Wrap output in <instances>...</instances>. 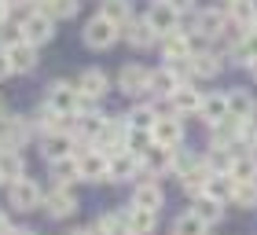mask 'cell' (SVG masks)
<instances>
[{"label": "cell", "mask_w": 257, "mask_h": 235, "mask_svg": "<svg viewBox=\"0 0 257 235\" xmlns=\"http://www.w3.org/2000/svg\"><path fill=\"white\" fill-rule=\"evenodd\" d=\"M158 48H162V63H188L195 52V37L188 30H173L158 41Z\"/></svg>", "instance_id": "obj_9"}, {"label": "cell", "mask_w": 257, "mask_h": 235, "mask_svg": "<svg viewBox=\"0 0 257 235\" xmlns=\"http://www.w3.org/2000/svg\"><path fill=\"white\" fill-rule=\"evenodd\" d=\"M8 74H11V63H8V52L0 48V81H4Z\"/></svg>", "instance_id": "obj_38"}, {"label": "cell", "mask_w": 257, "mask_h": 235, "mask_svg": "<svg viewBox=\"0 0 257 235\" xmlns=\"http://www.w3.org/2000/svg\"><path fill=\"white\" fill-rule=\"evenodd\" d=\"M8 198H11V206H15V209H22V213H30V209H37V206L44 202L41 184L30 180V176H22V180L8 184Z\"/></svg>", "instance_id": "obj_12"}, {"label": "cell", "mask_w": 257, "mask_h": 235, "mask_svg": "<svg viewBox=\"0 0 257 235\" xmlns=\"http://www.w3.org/2000/svg\"><path fill=\"white\" fill-rule=\"evenodd\" d=\"M11 231H15V228H11V220H8L4 213H0V235H11Z\"/></svg>", "instance_id": "obj_39"}, {"label": "cell", "mask_w": 257, "mask_h": 235, "mask_svg": "<svg viewBox=\"0 0 257 235\" xmlns=\"http://www.w3.org/2000/svg\"><path fill=\"white\" fill-rule=\"evenodd\" d=\"M77 92H81V99H85V103H99L110 92V74H107V70H99V66L81 70V74H77Z\"/></svg>", "instance_id": "obj_10"}, {"label": "cell", "mask_w": 257, "mask_h": 235, "mask_svg": "<svg viewBox=\"0 0 257 235\" xmlns=\"http://www.w3.org/2000/svg\"><path fill=\"white\" fill-rule=\"evenodd\" d=\"M44 213L55 217V220H66V217H74L77 213V195H74V187L70 184H55L48 195H44Z\"/></svg>", "instance_id": "obj_7"}, {"label": "cell", "mask_w": 257, "mask_h": 235, "mask_svg": "<svg viewBox=\"0 0 257 235\" xmlns=\"http://www.w3.org/2000/svg\"><path fill=\"white\" fill-rule=\"evenodd\" d=\"M253 30H257V22H253Z\"/></svg>", "instance_id": "obj_47"}, {"label": "cell", "mask_w": 257, "mask_h": 235, "mask_svg": "<svg viewBox=\"0 0 257 235\" xmlns=\"http://www.w3.org/2000/svg\"><path fill=\"white\" fill-rule=\"evenodd\" d=\"M8 11H11V8L4 4V0H0V26H4V22H8Z\"/></svg>", "instance_id": "obj_41"}, {"label": "cell", "mask_w": 257, "mask_h": 235, "mask_svg": "<svg viewBox=\"0 0 257 235\" xmlns=\"http://www.w3.org/2000/svg\"><path fill=\"white\" fill-rule=\"evenodd\" d=\"M198 118L213 129V125H220L224 118H231V110H228V92H206V99H202V110H198Z\"/></svg>", "instance_id": "obj_21"}, {"label": "cell", "mask_w": 257, "mask_h": 235, "mask_svg": "<svg viewBox=\"0 0 257 235\" xmlns=\"http://www.w3.org/2000/svg\"><path fill=\"white\" fill-rule=\"evenodd\" d=\"M8 118H11V114H8V103H4V96H0V125H4Z\"/></svg>", "instance_id": "obj_40"}, {"label": "cell", "mask_w": 257, "mask_h": 235, "mask_svg": "<svg viewBox=\"0 0 257 235\" xmlns=\"http://www.w3.org/2000/svg\"><path fill=\"white\" fill-rule=\"evenodd\" d=\"M37 8L44 11V15H52L55 22H63V19H74L81 11V0H41Z\"/></svg>", "instance_id": "obj_32"}, {"label": "cell", "mask_w": 257, "mask_h": 235, "mask_svg": "<svg viewBox=\"0 0 257 235\" xmlns=\"http://www.w3.org/2000/svg\"><path fill=\"white\" fill-rule=\"evenodd\" d=\"M151 136H155V144H162V147L180 151V144H184V122H180V114H173V110L169 114H158Z\"/></svg>", "instance_id": "obj_13"}, {"label": "cell", "mask_w": 257, "mask_h": 235, "mask_svg": "<svg viewBox=\"0 0 257 235\" xmlns=\"http://www.w3.org/2000/svg\"><path fill=\"white\" fill-rule=\"evenodd\" d=\"M99 15H107L110 22H118V26H125V22H133V0H99Z\"/></svg>", "instance_id": "obj_31"}, {"label": "cell", "mask_w": 257, "mask_h": 235, "mask_svg": "<svg viewBox=\"0 0 257 235\" xmlns=\"http://www.w3.org/2000/svg\"><path fill=\"white\" fill-rule=\"evenodd\" d=\"M8 52V63H11V74H30V70H37V48H33L30 41H19L11 44Z\"/></svg>", "instance_id": "obj_22"}, {"label": "cell", "mask_w": 257, "mask_h": 235, "mask_svg": "<svg viewBox=\"0 0 257 235\" xmlns=\"http://www.w3.org/2000/svg\"><path fill=\"white\" fill-rule=\"evenodd\" d=\"M44 107H52L63 118H77L81 107H85V99L77 92V81H52L48 92H44Z\"/></svg>", "instance_id": "obj_3"}, {"label": "cell", "mask_w": 257, "mask_h": 235, "mask_svg": "<svg viewBox=\"0 0 257 235\" xmlns=\"http://www.w3.org/2000/svg\"><path fill=\"white\" fill-rule=\"evenodd\" d=\"M191 213L202 217L206 224H217V220H224V202H217V198H209V195H195Z\"/></svg>", "instance_id": "obj_30"}, {"label": "cell", "mask_w": 257, "mask_h": 235, "mask_svg": "<svg viewBox=\"0 0 257 235\" xmlns=\"http://www.w3.org/2000/svg\"><path fill=\"white\" fill-rule=\"evenodd\" d=\"M125 220H128V231H133V235H151L158 228V213H155V209H144V206H128Z\"/></svg>", "instance_id": "obj_25"}, {"label": "cell", "mask_w": 257, "mask_h": 235, "mask_svg": "<svg viewBox=\"0 0 257 235\" xmlns=\"http://www.w3.org/2000/svg\"><path fill=\"white\" fill-rule=\"evenodd\" d=\"M107 166H110V158L103 155V151L88 147L85 155H77V180H88V184L107 180Z\"/></svg>", "instance_id": "obj_15"}, {"label": "cell", "mask_w": 257, "mask_h": 235, "mask_svg": "<svg viewBox=\"0 0 257 235\" xmlns=\"http://www.w3.org/2000/svg\"><path fill=\"white\" fill-rule=\"evenodd\" d=\"M19 26H22V37H26L33 48H41V44H48V41L55 37V19H52V15H44L41 8L26 11Z\"/></svg>", "instance_id": "obj_4"}, {"label": "cell", "mask_w": 257, "mask_h": 235, "mask_svg": "<svg viewBox=\"0 0 257 235\" xmlns=\"http://www.w3.org/2000/svg\"><path fill=\"white\" fill-rule=\"evenodd\" d=\"M22 176H26V162H22L19 147H4L0 151V180L15 184V180H22Z\"/></svg>", "instance_id": "obj_23"}, {"label": "cell", "mask_w": 257, "mask_h": 235, "mask_svg": "<svg viewBox=\"0 0 257 235\" xmlns=\"http://www.w3.org/2000/svg\"><path fill=\"white\" fill-rule=\"evenodd\" d=\"M202 99H206V92L198 88L195 81H184V85L173 92L166 103H169V110H173V114H180V118H191V114L198 118V110H202Z\"/></svg>", "instance_id": "obj_8"}, {"label": "cell", "mask_w": 257, "mask_h": 235, "mask_svg": "<svg viewBox=\"0 0 257 235\" xmlns=\"http://www.w3.org/2000/svg\"><path fill=\"white\" fill-rule=\"evenodd\" d=\"M96 235H133V231H128L125 213H103L96 220Z\"/></svg>", "instance_id": "obj_34"}, {"label": "cell", "mask_w": 257, "mask_h": 235, "mask_svg": "<svg viewBox=\"0 0 257 235\" xmlns=\"http://www.w3.org/2000/svg\"><path fill=\"white\" fill-rule=\"evenodd\" d=\"M144 19H147V26L155 30V33H158V41H162L166 33L180 30V19H184V15L169 4V0H155V4L147 8V15H144Z\"/></svg>", "instance_id": "obj_11"}, {"label": "cell", "mask_w": 257, "mask_h": 235, "mask_svg": "<svg viewBox=\"0 0 257 235\" xmlns=\"http://www.w3.org/2000/svg\"><path fill=\"white\" fill-rule=\"evenodd\" d=\"M235 66H250L253 59H257V30H242L235 41L228 44V52H224Z\"/></svg>", "instance_id": "obj_19"}, {"label": "cell", "mask_w": 257, "mask_h": 235, "mask_svg": "<svg viewBox=\"0 0 257 235\" xmlns=\"http://www.w3.org/2000/svg\"><path fill=\"white\" fill-rule=\"evenodd\" d=\"M188 33L195 41H220L228 33V11H220V8H195Z\"/></svg>", "instance_id": "obj_2"}, {"label": "cell", "mask_w": 257, "mask_h": 235, "mask_svg": "<svg viewBox=\"0 0 257 235\" xmlns=\"http://www.w3.org/2000/svg\"><path fill=\"white\" fill-rule=\"evenodd\" d=\"M228 22H231V26H242V30H253L257 0H231V4H228Z\"/></svg>", "instance_id": "obj_27"}, {"label": "cell", "mask_w": 257, "mask_h": 235, "mask_svg": "<svg viewBox=\"0 0 257 235\" xmlns=\"http://www.w3.org/2000/svg\"><path fill=\"white\" fill-rule=\"evenodd\" d=\"M228 110H231V118H239V122L257 118V96H253V88H246V85L228 88Z\"/></svg>", "instance_id": "obj_18"}, {"label": "cell", "mask_w": 257, "mask_h": 235, "mask_svg": "<svg viewBox=\"0 0 257 235\" xmlns=\"http://www.w3.org/2000/svg\"><path fill=\"white\" fill-rule=\"evenodd\" d=\"M220 4H224V8H228V4H231V0H217V8H220Z\"/></svg>", "instance_id": "obj_45"}, {"label": "cell", "mask_w": 257, "mask_h": 235, "mask_svg": "<svg viewBox=\"0 0 257 235\" xmlns=\"http://www.w3.org/2000/svg\"><path fill=\"white\" fill-rule=\"evenodd\" d=\"M0 140H4V147H22L30 140V122L26 118H8L0 125Z\"/></svg>", "instance_id": "obj_28"}, {"label": "cell", "mask_w": 257, "mask_h": 235, "mask_svg": "<svg viewBox=\"0 0 257 235\" xmlns=\"http://www.w3.org/2000/svg\"><path fill=\"white\" fill-rule=\"evenodd\" d=\"M246 70H250V77H253V81H257V59H253V63H250V66H246Z\"/></svg>", "instance_id": "obj_44"}, {"label": "cell", "mask_w": 257, "mask_h": 235, "mask_svg": "<svg viewBox=\"0 0 257 235\" xmlns=\"http://www.w3.org/2000/svg\"><path fill=\"white\" fill-rule=\"evenodd\" d=\"M11 235H37V231H30V228H15Z\"/></svg>", "instance_id": "obj_43"}, {"label": "cell", "mask_w": 257, "mask_h": 235, "mask_svg": "<svg viewBox=\"0 0 257 235\" xmlns=\"http://www.w3.org/2000/svg\"><path fill=\"white\" fill-rule=\"evenodd\" d=\"M158 122V110L151 107V103H136L133 110L125 114V125H128V133H151Z\"/></svg>", "instance_id": "obj_26"}, {"label": "cell", "mask_w": 257, "mask_h": 235, "mask_svg": "<svg viewBox=\"0 0 257 235\" xmlns=\"http://www.w3.org/2000/svg\"><path fill=\"white\" fill-rule=\"evenodd\" d=\"M133 176H140V158L133 155V151H121V155H110V166H107V180H114V184H125V180H133Z\"/></svg>", "instance_id": "obj_20"}, {"label": "cell", "mask_w": 257, "mask_h": 235, "mask_svg": "<svg viewBox=\"0 0 257 235\" xmlns=\"http://www.w3.org/2000/svg\"><path fill=\"white\" fill-rule=\"evenodd\" d=\"M224 52H217V48H195L191 59H188V66H191V81H213L220 70H224Z\"/></svg>", "instance_id": "obj_6"}, {"label": "cell", "mask_w": 257, "mask_h": 235, "mask_svg": "<svg viewBox=\"0 0 257 235\" xmlns=\"http://www.w3.org/2000/svg\"><path fill=\"white\" fill-rule=\"evenodd\" d=\"M231 202L239 209H257V180L250 184H235V191H231Z\"/></svg>", "instance_id": "obj_35"}, {"label": "cell", "mask_w": 257, "mask_h": 235, "mask_svg": "<svg viewBox=\"0 0 257 235\" xmlns=\"http://www.w3.org/2000/svg\"><path fill=\"white\" fill-rule=\"evenodd\" d=\"M231 191H235V180L228 173H209V180L202 187V195L217 198V202H231Z\"/></svg>", "instance_id": "obj_29"}, {"label": "cell", "mask_w": 257, "mask_h": 235, "mask_svg": "<svg viewBox=\"0 0 257 235\" xmlns=\"http://www.w3.org/2000/svg\"><path fill=\"white\" fill-rule=\"evenodd\" d=\"M121 37L128 41V48H136V52H151V48L158 44V33L147 26V19L125 22V26H121Z\"/></svg>", "instance_id": "obj_17"}, {"label": "cell", "mask_w": 257, "mask_h": 235, "mask_svg": "<svg viewBox=\"0 0 257 235\" xmlns=\"http://www.w3.org/2000/svg\"><path fill=\"white\" fill-rule=\"evenodd\" d=\"M162 202H166V191H162V184L155 180V176H140V180L133 184V202L128 206H144V209H162Z\"/></svg>", "instance_id": "obj_16"}, {"label": "cell", "mask_w": 257, "mask_h": 235, "mask_svg": "<svg viewBox=\"0 0 257 235\" xmlns=\"http://www.w3.org/2000/svg\"><path fill=\"white\" fill-rule=\"evenodd\" d=\"M228 176L235 184H250L257 180V155H250V151H242V155H231L228 162Z\"/></svg>", "instance_id": "obj_24"}, {"label": "cell", "mask_w": 257, "mask_h": 235, "mask_svg": "<svg viewBox=\"0 0 257 235\" xmlns=\"http://www.w3.org/2000/svg\"><path fill=\"white\" fill-rule=\"evenodd\" d=\"M206 231H209V224H206L202 217H195L191 209L173 220V235H206Z\"/></svg>", "instance_id": "obj_33"}, {"label": "cell", "mask_w": 257, "mask_h": 235, "mask_svg": "<svg viewBox=\"0 0 257 235\" xmlns=\"http://www.w3.org/2000/svg\"><path fill=\"white\" fill-rule=\"evenodd\" d=\"M177 166V151L155 144L147 155H140V176H158V173H173Z\"/></svg>", "instance_id": "obj_14"}, {"label": "cell", "mask_w": 257, "mask_h": 235, "mask_svg": "<svg viewBox=\"0 0 257 235\" xmlns=\"http://www.w3.org/2000/svg\"><path fill=\"white\" fill-rule=\"evenodd\" d=\"M48 166H52L55 184H70V180H77V158H59V162H48Z\"/></svg>", "instance_id": "obj_36"}, {"label": "cell", "mask_w": 257, "mask_h": 235, "mask_svg": "<svg viewBox=\"0 0 257 235\" xmlns=\"http://www.w3.org/2000/svg\"><path fill=\"white\" fill-rule=\"evenodd\" d=\"M169 4H173V8H177V11H180V15H191V11L198 8V4H195V0H169Z\"/></svg>", "instance_id": "obj_37"}, {"label": "cell", "mask_w": 257, "mask_h": 235, "mask_svg": "<svg viewBox=\"0 0 257 235\" xmlns=\"http://www.w3.org/2000/svg\"><path fill=\"white\" fill-rule=\"evenodd\" d=\"M4 4H8V8H26L30 0H4Z\"/></svg>", "instance_id": "obj_42"}, {"label": "cell", "mask_w": 257, "mask_h": 235, "mask_svg": "<svg viewBox=\"0 0 257 235\" xmlns=\"http://www.w3.org/2000/svg\"><path fill=\"white\" fill-rule=\"evenodd\" d=\"M114 85H118V92H125L128 99L133 96H147L151 92V70L144 63H125L118 70V77H114Z\"/></svg>", "instance_id": "obj_5"}, {"label": "cell", "mask_w": 257, "mask_h": 235, "mask_svg": "<svg viewBox=\"0 0 257 235\" xmlns=\"http://www.w3.org/2000/svg\"><path fill=\"white\" fill-rule=\"evenodd\" d=\"M81 41H85L88 52H107V48H114V44L121 41V26L96 11V15L85 22V30H81Z\"/></svg>", "instance_id": "obj_1"}, {"label": "cell", "mask_w": 257, "mask_h": 235, "mask_svg": "<svg viewBox=\"0 0 257 235\" xmlns=\"http://www.w3.org/2000/svg\"><path fill=\"white\" fill-rule=\"evenodd\" d=\"M0 151H4V140H0Z\"/></svg>", "instance_id": "obj_46"}]
</instances>
